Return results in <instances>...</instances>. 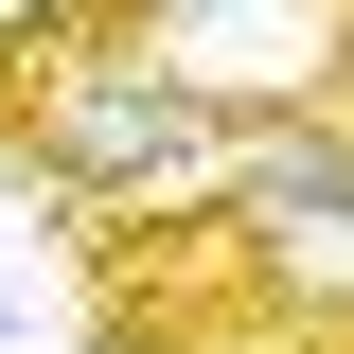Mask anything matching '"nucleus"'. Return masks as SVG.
Instances as JSON below:
<instances>
[{"label":"nucleus","mask_w":354,"mask_h":354,"mask_svg":"<svg viewBox=\"0 0 354 354\" xmlns=\"http://www.w3.org/2000/svg\"><path fill=\"white\" fill-rule=\"evenodd\" d=\"M71 36H177V0H0V88L53 71Z\"/></svg>","instance_id":"nucleus-2"},{"label":"nucleus","mask_w":354,"mask_h":354,"mask_svg":"<svg viewBox=\"0 0 354 354\" xmlns=\"http://www.w3.org/2000/svg\"><path fill=\"white\" fill-rule=\"evenodd\" d=\"M248 124H266V88L177 71L160 36H71L53 71L0 88V160L36 177L71 230H106V248H124L160 195H195V213H213V177L248 160Z\"/></svg>","instance_id":"nucleus-1"}]
</instances>
